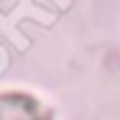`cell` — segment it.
Wrapping results in <instances>:
<instances>
[{"label":"cell","mask_w":120,"mask_h":120,"mask_svg":"<svg viewBox=\"0 0 120 120\" xmlns=\"http://www.w3.org/2000/svg\"><path fill=\"white\" fill-rule=\"evenodd\" d=\"M0 120H48V112L28 95H0Z\"/></svg>","instance_id":"obj_1"}]
</instances>
